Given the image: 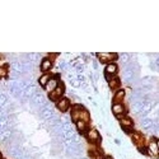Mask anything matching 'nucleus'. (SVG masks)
<instances>
[{"instance_id": "nucleus-1", "label": "nucleus", "mask_w": 159, "mask_h": 159, "mask_svg": "<svg viewBox=\"0 0 159 159\" xmlns=\"http://www.w3.org/2000/svg\"><path fill=\"white\" fill-rule=\"evenodd\" d=\"M120 124H121V127L122 130L126 132V134L131 135L132 132H134V127H135V124H134V120H132L131 117H129L127 115L125 117H122L120 120Z\"/></svg>"}, {"instance_id": "nucleus-2", "label": "nucleus", "mask_w": 159, "mask_h": 159, "mask_svg": "<svg viewBox=\"0 0 159 159\" xmlns=\"http://www.w3.org/2000/svg\"><path fill=\"white\" fill-rule=\"evenodd\" d=\"M97 57L99 60V62H103V64H111V62H116V60L118 59V55L117 54H106V52H99L97 54Z\"/></svg>"}, {"instance_id": "nucleus-3", "label": "nucleus", "mask_w": 159, "mask_h": 159, "mask_svg": "<svg viewBox=\"0 0 159 159\" xmlns=\"http://www.w3.org/2000/svg\"><path fill=\"white\" fill-rule=\"evenodd\" d=\"M64 92H65V87H64V84L60 82V84L57 85V88H56L54 92H51V93L48 94L50 101H52V102H55V103H56L60 98L64 97Z\"/></svg>"}, {"instance_id": "nucleus-4", "label": "nucleus", "mask_w": 159, "mask_h": 159, "mask_svg": "<svg viewBox=\"0 0 159 159\" xmlns=\"http://www.w3.org/2000/svg\"><path fill=\"white\" fill-rule=\"evenodd\" d=\"M56 108H57L60 112H62V113L68 112V111L71 108V102H70V99L66 98V97L60 98V99L56 102Z\"/></svg>"}, {"instance_id": "nucleus-5", "label": "nucleus", "mask_w": 159, "mask_h": 159, "mask_svg": "<svg viewBox=\"0 0 159 159\" xmlns=\"http://www.w3.org/2000/svg\"><path fill=\"white\" fill-rule=\"evenodd\" d=\"M112 112L113 115L118 118V120H121L122 117L126 116V107L124 103H113L112 104Z\"/></svg>"}, {"instance_id": "nucleus-6", "label": "nucleus", "mask_w": 159, "mask_h": 159, "mask_svg": "<svg viewBox=\"0 0 159 159\" xmlns=\"http://www.w3.org/2000/svg\"><path fill=\"white\" fill-rule=\"evenodd\" d=\"M147 149H148V155H150L152 158H155V159L159 158V150L157 147V139L155 138L150 139V141L147 145Z\"/></svg>"}, {"instance_id": "nucleus-7", "label": "nucleus", "mask_w": 159, "mask_h": 159, "mask_svg": "<svg viewBox=\"0 0 159 159\" xmlns=\"http://www.w3.org/2000/svg\"><path fill=\"white\" fill-rule=\"evenodd\" d=\"M85 136H87V140H88L89 143H92V144L99 143V141H101V135H99V132H98L97 129H89V130L87 131Z\"/></svg>"}, {"instance_id": "nucleus-8", "label": "nucleus", "mask_w": 159, "mask_h": 159, "mask_svg": "<svg viewBox=\"0 0 159 159\" xmlns=\"http://www.w3.org/2000/svg\"><path fill=\"white\" fill-rule=\"evenodd\" d=\"M60 84V79H59V76L57 75H54L52 76L50 80H48V83L46 84V87H45V90L47 92V93L50 94L51 92H54L56 88H57V85Z\"/></svg>"}, {"instance_id": "nucleus-9", "label": "nucleus", "mask_w": 159, "mask_h": 159, "mask_svg": "<svg viewBox=\"0 0 159 159\" xmlns=\"http://www.w3.org/2000/svg\"><path fill=\"white\" fill-rule=\"evenodd\" d=\"M52 65H54V61H52L51 57H43L41 60V64H39V69H41V71H43V74H46L47 71L51 70Z\"/></svg>"}, {"instance_id": "nucleus-10", "label": "nucleus", "mask_w": 159, "mask_h": 159, "mask_svg": "<svg viewBox=\"0 0 159 159\" xmlns=\"http://www.w3.org/2000/svg\"><path fill=\"white\" fill-rule=\"evenodd\" d=\"M125 97H126V90L120 88L113 93V103H122Z\"/></svg>"}, {"instance_id": "nucleus-11", "label": "nucleus", "mask_w": 159, "mask_h": 159, "mask_svg": "<svg viewBox=\"0 0 159 159\" xmlns=\"http://www.w3.org/2000/svg\"><path fill=\"white\" fill-rule=\"evenodd\" d=\"M117 71H118V66L116 62H111V64H107L104 68V74L106 75H117Z\"/></svg>"}, {"instance_id": "nucleus-12", "label": "nucleus", "mask_w": 159, "mask_h": 159, "mask_svg": "<svg viewBox=\"0 0 159 159\" xmlns=\"http://www.w3.org/2000/svg\"><path fill=\"white\" fill-rule=\"evenodd\" d=\"M131 139H132V143H134L136 147H140V145H144V140H145V138H144V135L143 134H140V132H132L131 134Z\"/></svg>"}, {"instance_id": "nucleus-13", "label": "nucleus", "mask_w": 159, "mask_h": 159, "mask_svg": "<svg viewBox=\"0 0 159 159\" xmlns=\"http://www.w3.org/2000/svg\"><path fill=\"white\" fill-rule=\"evenodd\" d=\"M107 83H108V87H110L113 92L118 90V89H120V85H121V80L117 78V75H116V76H113V78L111 79V80H110V82H107Z\"/></svg>"}, {"instance_id": "nucleus-14", "label": "nucleus", "mask_w": 159, "mask_h": 159, "mask_svg": "<svg viewBox=\"0 0 159 159\" xmlns=\"http://www.w3.org/2000/svg\"><path fill=\"white\" fill-rule=\"evenodd\" d=\"M153 125H154V118H152V117H147V118L140 120V126L144 130H149Z\"/></svg>"}, {"instance_id": "nucleus-15", "label": "nucleus", "mask_w": 159, "mask_h": 159, "mask_svg": "<svg viewBox=\"0 0 159 159\" xmlns=\"http://www.w3.org/2000/svg\"><path fill=\"white\" fill-rule=\"evenodd\" d=\"M75 127L80 134H87V131H88V124L82 121V120H78L75 122Z\"/></svg>"}, {"instance_id": "nucleus-16", "label": "nucleus", "mask_w": 159, "mask_h": 159, "mask_svg": "<svg viewBox=\"0 0 159 159\" xmlns=\"http://www.w3.org/2000/svg\"><path fill=\"white\" fill-rule=\"evenodd\" d=\"M52 78V75L50 74V73H46V74H42L41 76H39V79H38V84L41 85L42 88H45L46 87V84L48 83V80Z\"/></svg>"}, {"instance_id": "nucleus-17", "label": "nucleus", "mask_w": 159, "mask_h": 159, "mask_svg": "<svg viewBox=\"0 0 159 159\" xmlns=\"http://www.w3.org/2000/svg\"><path fill=\"white\" fill-rule=\"evenodd\" d=\"M118 59L121 60V62H122V64L127 65V64L131 61V55H130V54H127V52H124V54L118 55Z\"/></svg>"}, {"instance_id": "nucleus-18", "label": "nucleus", "mask_w": 159, "mask_h": 159, "mask_svg": "<svg viewBox=\"0 0 159 159\" xmlns=\"http://www.w3.org/2000/svg\"><path fill=\"white\" fill-rule=\"evenodd\" d=\"M59 66H60V69H61L62 71H68L69 68H70V64H69L68 61H65V60H61L60 64H59Z\"/></svg>"}, {"instance_id": "nucleus-19", "label": "nucleus", "mask_w": 159, "mask_h": 159, "mask_svg": "<svg viewBox=\"0 0 159 159\" xmlns=\"http://www.w3.org/2000/svg\"><path fill=\"white\" fill-rule=\"evenodd\" d=\"M70 84H71V87H74V88H79V87L82 85V83H80V82H78L76 79H71V80H70Z\"/></svg>"}, {"instance_id": "nucleus-20", "label": "nucleus", "mask_w": 159, "mask_h": 159, "mask_svg": "<svg viewBox=\"0 0 159 159\" xmlns=\"http://www.w3.org/2000/svg\"><path fill=\"white\" fill-rule=\"evenodd\" d=\"M5 75H7L5 66H0V76H5Z\"/></svg>"}, {"instance_id": "nucleus-21", "label": "nucleus", "mask_w": 159, "mask_h": 159, "mask_svg": "<svg viewBox=\"0 0 159 159\" xmlns=\"http://www.w3.org/2000/svg\"><path fill=\"white\" fill-rule=\"evenodd\" d=\"M102 159H113V158H112L111 155H106V157H103Z\"/></svg>"}, {"instance_id": "nucleus-22", "label": "nucleus", "mask_w": 159, "mask_h": 159, "mask_svg": "<svg viewBox=\"0 0 159 159\" xmlns=\"http://www.w3.org/2000/svg\"><path fill=\"white\" fill-rule=\"evenodd\" d=\"M157 147H158V150H159V139H157Z\"/></svg>"}, {"instance_id": "nucleus-23", "label": "nucleus", "mask_w": 159, "mask_h": 159, "mask_svg": "<svg viewBox=\"0 0 159 159\" xmlns=\"http://www.w3.org/2000/svg\"><path fill=\"white\" fill-rule=\"evenodd\" d=\"M0 159H2V154H0Z\"/></svg>"}, {"instance_id": "nucleus-24", "label": "nucleus", "mask_w": 159, "mask_h": 159, "mask_svg": "<svg viewBox=\"0 0 159 159\" xmlns=\"http://www.w3.org/2000/svg\"><path fill=\"white\" fill-rule=\"evenodd\" d=\"M82 159H87V158H82Z\"/></svg>"}]
</instances>
